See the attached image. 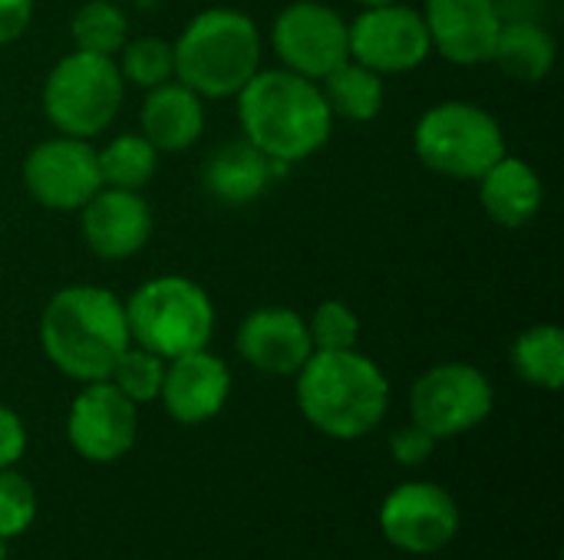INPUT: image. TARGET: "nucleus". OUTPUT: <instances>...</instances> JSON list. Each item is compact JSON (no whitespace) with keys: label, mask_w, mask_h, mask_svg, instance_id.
I'll return each mask as SVG.
<instances>
[{"label":"nucleus","mask_w":564,"mask_h":560,"mask_svg":"<svg viewBox=\"0 0 564 560\" xmlns=\"http://www.w3.org/2000/svg\"><path fill=\"white\" fill-rule=\"evenodd\" d=\"M235 116L241 139L284 168L317 155L334 132L321 83L284 66L258 69L235 96Z\"/></svg>","instance_id":"1"},{"label":"nucleus","mask_w":564,"mask_h":560,"mask_svg":"<svg viewBox=\"0 0 564 560\" xmlns=\"http://www.w3.org/2000/svg\"><path fill=\"white\" fill-rule=\"evenodd\" d=\"M36 333L50 366L76 383L109 380L116 360L132 343L122 300L99 284L56 290L40 314Z\"/></svg>","instance_id":"2"},{"label":"nucleus","mask_w":564,"mask_h":560,"mask_svg":"<svg viewBox=\"0 0 564 560\" xmlns=\"http://www.w3.org/2000/svg\"><path fill=\"white\" fill-rule=\"evenodd\" d=\"M301 416L327 439L357 442L390 413V380L377 360L354 350H314L294 376Z\"/></svg>","instance_id":"3"},{"label":"nucleus","mask_w":564,"mask_h":560,"mask_svg":"<svg viewBox=\"0 0 564 560\" xmlns=\"http://www.w3.org/2000/svg\"><path fill=\"white\" fill-rule=\"evenodd\" d=\"M175 79L202 99H235L241 86L261 69L264 40L238 7L198 10L172 40Z\"/></svg>","instance_id":"4"},{"label":"nucleus","mask_w":564,"mask_h":560,"mask_svg":"<svg viewBox=\"0 0 564 560\" xmlns=\"http://www.w3.org/2000/svg\"><path fill=\"white\" fill-rule=\"evenodd\" d=\"M122 307L132 343L159 353L162 360L205 350L215 337V304L208 290L182 274L142 281Z\"/></svg>","instance_id":"5"},{"label":"nucleus","mask_w":564,"mask_h":560,"mask_svg":"<svg viewBox=\"0 0 564 560\" xmlns=\"http://www.w3.org/2000/svg\"><path fill=\"white\" fill-rule=\"evenodd\" d=\"M413 152L433 175L476 182L509 152V145L502 122L486 106L443 99L416 119Z\"/></svg>","instance_id":"6"},{"label":"nucleus","mask_w":564,"mask_h":560,"mask_svg":"<svg viewBox=\"0 0 564 560\" xmlns=\"http://www.w3.org/2000/svg\"><path fill=\"white\" fill-rule=\"evenodd\" d=\"M126 83L112 56L69 50L59 56L40 89V106L56 135L96 139L106 135L122 109Z\"/></svg>","instance_id":"7"},{"label":"nucleus","mask_w":564,"mask_h":560,"mask_svg":"<svg viewBox=\"0 0 564 560\" xmlns=\"http://www.w3.org/2000/svg\"><path fill=\"white\" fill-rule=\"evenodd\" d=\"M496 409L492 380L473 363H436L410 389V422L436 442L479 429Z\"/></svg>","instance_id":"8"},{"label":"nucleus","mask_w":564,"mask_h":560,"mask_svg":"<svg viewBox=\"0 0 564 560\" xmlns=\"http://www.w3.org/2000/svg\"><path fill=\"white\" fill-rule=\"evenodd\" d=\"M268 40L284 69L314 83L350 59L347 20L324 0H291L281 7Z\"/></svg>","instance_id":"9"},{"label":"nucleus","mask_w":564,"mask_h":560,"mask_svg":"<svg viewBox=\"0 0 564 560\" xmlns=\"http://www.w3.org/2000/svg\"><path fill=\"white\" fill-rule=\"evenodd\" d=\"M26 195L46 211H79L99 188V158L89 139L53 135L36 142L20 165Z\"/></svg>","instance_id":"10"},{"label":"nucleus","mask_w":564,"mask_h":560,"mask_svg":"<svg viewBox=\"0 0 564 560\" xmlns=\"http://www.w3.org/2000/svg\"><path fill=\"white\" fill-rule=\"evenodd\" d=\"M380 535L403 554L430 558L459 535V505L436 482H403L380 505Z\"/></svg>","instance_id":"11"},{"label":"nucleus","mask_w":564,"mask_h":560,"mask_svg":"<svg viewBox=\"0 0 564 560\" xmlns=\"http://www.w3.org/2000/svg\"><path fill=\"white\" fill-rule=\"evenodd\" d=\"M347 40H350V59L380 73L383 79L413 73L433 56L423 13L416 7H406L403 0L360 10L347 23Z\"/></svg>","instance_id":"12"},{"label":"nucleus","mask_w":564,"mask_h":560,"mask_svg":"<svg viewBox=\"0 0 564 560\" xmlns=\"http://www.w3.org/2000/svg\"><path fill=\"white\" fill-rule=\"evenodd\" d=\"M66 439L73 452L93 465L119 462L139 439V406L109 380L83 383L66 413Z\"/></svg>","instance_id":"13"},{"label":"nucleus","mask_w":564,"mask_h":560,"mask_svg":"<svg viewBox=\"0 0 564 560\" xmlns=\"http://www.w3.org/2000/svg\"><path fill=\"white\" fill-rule=\"evenodd\" d=\"M79 234L89 254L99 261H129L135 257L155 228L152 205L142 191L102 185L79 211Z\"/></svg>","instance_id":"14"},{"label":"nucleus","mask_w":564,"mask_h":560,"mask_svg":"<svg viewBox=\"0 0 564 560\" xmlns=\"http://www.w3.org/2000/svg\"><path fill=\"white\" fill-rule=\"evenodd\" d=\"M433 53L453 66H486L502 26L496 0H423L420 7Z\"/></svg>","instance_id":"15"},{"label":"nucleus","mask_w":564,"mask_h":560,"mask_svg":"<svg viewBox=\"0 0 564 560\" xmlns=\"http://www.w3.org/2000/svg\"><path fill=\"white\" fill-rule=\"evenodd\" d=\"M235 350L261 376H297L314 353L307 317L291 307H258L238 323Z\"/></svg>","instance_id":"16"},{"label":"nucleus","mask_w":564,"mask_h":560,"mask_svg":"<svg viewBox=\"0 0 564 560\" xmlns=\"http://www.w3.org/2000/svg\"><path fill=\"white\" fill-rule=\"evenodd\" d=\"M231 396V370L228 363L205 350L182 353L165 363V380L159 403L178 426H202L212 422Z\"/></svg>","instance_id":"17"},{"label":"nucleus","mask_w":564,"mask_h":560,"mask_svg":"<svg viewBox=\"0 0 564 560\" xmlns=\"http://www.w3.org/2000/svg\"><path fill=\"white\" fill-rule=\"evenodd\" d=\"M139 132L159 152H188L205 135V99L178 79L145 89Z\"/></svg>","instance_id":"18"},{"label":"nucleus","mask_w":564,"mask_h":560,"mask_svg":"<svg viewBox=\"0 0 564 560\" xmlns=\"http://www.w3.org/2000/svg\"><path fill=\"white\" fill-rule=\"evenodd\" d=\"M281 172H284V165L261 155L251 142L231 139L205 158L202 185L218 205L241 208V205L258 201Z\"/></svg>","instance_id":"19"},{"label":"nucleus","mask_w":564,"mask_h":560,"mask_svg":"<svg viewBox=\"0 0 564 560\" xmlns=\"http://www.w3.org/2000/svg\"><path fill=\"white\" fill-rule=\"evenodd\" d=\"M476 185H479V205L489 215V221L509 231L532 224L545 205L542 175L512 152H506L482 178H476Z\"/></svg>","instance_id":"20"},{"label":"nucleus","mask_w":564,"mask_h":560,"mask_svg":"<svg viewBox=\"0 0 564 560\" xmlns=\"http://www.w3.org/2000/svg\"><path fill=\"white\" fill-rule=\"evenodd\" d=\"M558 43L549 26L539 20H502L496 46H492V66L512 79V83H545L555 69Z\"/></svg>","instance_id":"21"},{"label":"nucleus","mask_w":564,"mask_h":560,"mask_svg":"<svg viewBox=\"0 0 564 560\" xmlns=\"http://www.w3.org/2000/svg\"><path fill=\"white\" fill-rule=\"evenodd\" d=\"M321 92L330 106V116L344 122H373L387 99L383 76L360 66L357 59H347L334 73H327L321 79Z\"/></svg>","instance_id":"22"},{"label":"nucleus","mask_w":564,"mask_h":560,"mask_svg":"<svg viewBox=\"0 0 564 560\" xmlns=\"http://www.w3.org/2000/svg\"><path fill=\"white\" fill-rule=\"evenodd\" d=\"M509 360L522 383L545 393H558L564 383V330L558 323L525 327L512 340Z\"/></svg>","instance_id":"23"},{"label":"nucleus","mask_w":564,"mask_h":560,"mask_svg":"<svg viewBox=\"0 0 564 560\" xmlns=\"http://www.w3.org/2000/svg\"><path fill=\"white\" fill-rule=\"evenodd\" d=\"M159 149L142 132H119L106 145L96 149L102 185L142 191L159 172Z\"/></svg>","instance_id":"24"},{"label":"nucleus","mask_w":564,"mask_h":560,"mask_svg":"<svg viewBox=\"0 0 564 560\" xmlns=\"http://www.w3.org/2000/svg\"><path fill=\"white\" fill-rule=\"evenodd\" d=\"M69 40H73V50H86V53L116 59V53L129 40V17H126L122 3H116V0L79 3L69 17Z\"/></svg>","instance_id":"25"},{"label":"nucleus","mask_w":564,"mask_h":560,"mask_svg":"<svg viewBox=\"0 0 564 560\" xmlns=\"http://www.w3.org/2000/svg\"><path fill=\"white\" fill-rule=\"evenodd\" d=\"M116 66L122 73V83L132 89H155L169 79H175V56L172 43L155 33L129 36L122 50L116 53Z\"/></svg>","instance_id":"26"},{"label":"nucleus","mask_w":564,"mask_h":560,"mask_svg":"<svg viewBox=\"0 0 564 560\" xmlns=\"http://www.w3.org/2000/svg\"><path fill=\"white\" fill-rule=\"evenodd\" d=\"M165 363L159 353L139 347V343H129L122 350V356L116 360L112 373H109V383L126 396L132 399L135 406H149V403H159V393H162V380H165Z\"/></svg>","instance_id":"27"},{"label":"nucleus","mask_w":564,"mask_h":560,"mask_svg":"<svg viewBox=\"0 0 564 560\" xmlns=\"http://www.w3.org/2000/svg\"><path fill=\"white\" fill-rule=\"evenodd\" d=\"M307 333L314 350H354L360 340V317L350 304L330 297L321 300L307 317Z\"/></svg>","instance_id":"28"},{"label":"nucleus","mask_w":564,"mask_h":560,"mask_svg":"<svg viewBox=\"0 0 564 560\" xmlns=\"http://www.w3.org/2000/svg\"><path fill=\"white\" fill-rule=\"evenodd\" d=\"M36 521V488L17 469H0V541L26 535Z\"/></svg>","instance_id":"29"},{"label":"nucleus","mask_w":564,"mask_h":560,"mask_svg":"<svg viewBox=\"0 0 564 560\" xmlns=\"http://www.w3.org/2000/svg\"><path fill=\"white\" fill-rule=\"evenodd\" d=\"M433 452H436V439H433L426 429H420L416 422L397 429L393 439H390V455H393V462L403 465V469H420V465H426V462L433 459Z\"/></svg>","instance_id":"30"},{"label":"nucleus","mask_w":564,"mask_h":560,"mask_svg":"<svg viewBox=\"0 0 564 560\" xmlns=\"http://www.w3.org/2000/svg\"><path fill=\"white\" fill-rule=\"evenodd\" d=\"M26 455V426L23 419L0 403V469H13Z\"/></svg>","instance_id":"31"},{"label":"nucleus","mask_w":564,"mask_h":560,"mask_svg":"<svg viewBox=\"0 0 564 560\" xmlns=\"http://www.w3.org/2000/svg\"><path fill=\"white\" fill-rule=\"evenodd\" d=\"M36 13V0H0V50L17 43Z\"/></svg>","instance_id":"32"},{"label":"nucleus","mask_w":564,"mask_h":560,"mask_svg":"<svg viewBox=\"0 0 564 560\" xmlns=\"http://www.w3.org/2000/svg\"><path fill=\"white\" fill-rule=\"evenodd\" d=\"M360 10H370V7H387V3H400V0H354Z\"/></svg>","instance_id":"33"},{"label":"nucleus","mask_w":564,"mask_h":560,"mask_svg":"<svg viewBox=\"0 0 564 560\" xmlns=\"http://www.w3.org/2000/svg\"><path fill=\"white\" fill-rule=\"evenodd\" d=\"M0 560H7V541H0Z\"/></svg>","instance_id":"34"},{"label":"nucleus","mask_w":564,"mask_h":560,"mask_svg":"<svg viewBox=\"0 0 564 560\" xmlns=\"http://www.w3.org/2000/svg\"><path fill=\"white\" fill-rule=\"evenodd\" d=\"M116 3H145V0H116Z\"/></svg>","instance_id":"35"}]
</instances>
